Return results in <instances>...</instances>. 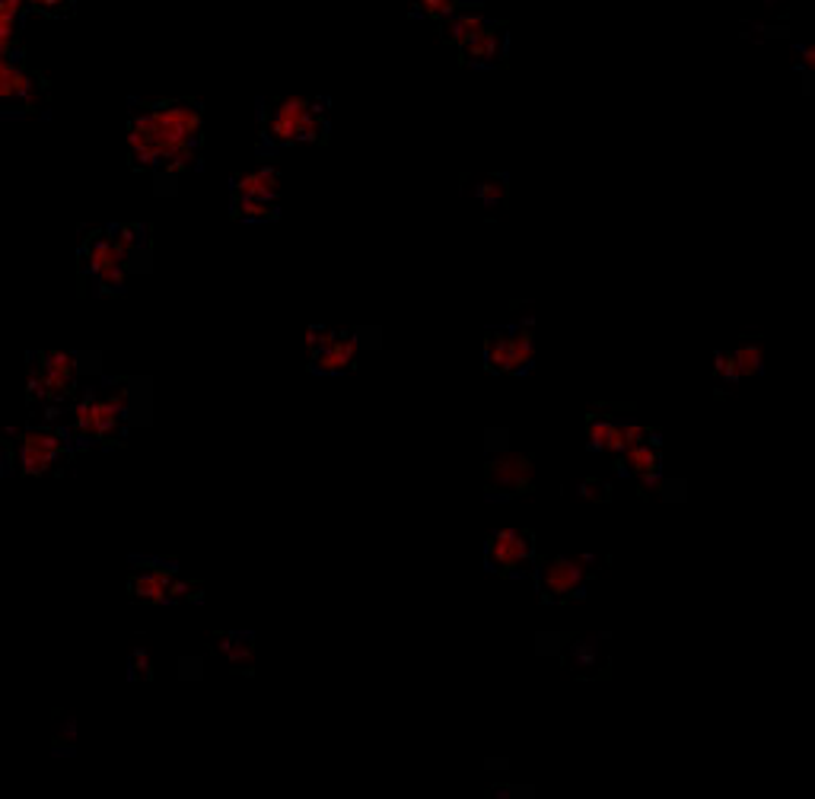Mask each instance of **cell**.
<instances>
[{"instance_id":"1","label":"cell","mask_w":815,"mask_h":799,"mask_svg":"<svg viewBox=\"0 0 815 799\" xmlns=\"http://www.w3.org/2000/svg\"><path fill=\"white\" fill-rule=\"evenodd\" d=\"M205 116L195 102L176 99L137 109L128 124V150L137 169L181 173L195 163Z\"/></svg>"},{"instance_id":"2","label":"cell","mask_w":815,"mask_h":799,"mask_svg":"<svg viewBox=\"0 0 815 799\" xmlns=\"http://www.w3.org/2000/svg\"><path fill=\"white\" fill-rule=\"evenodd\" d=\"M262 131L274 147L312 144L326 134V116L316 99L306 96H280L265 106Z\"/></svg>"},{"instance_id":"3","label":"cell","mask_w":815,"mask_h":799,"mask_svg":"<svg viewBox=\"0 0 815 799\" xmlns=\"http://www.w3.org/2000/svg\"><path fill=\"white\" fill-rule=\"evenodd\" d=\"M84 271L92 274V281L99 284V291L115 294L128 281V255L119 249V242L112 237V230H96L84 242Z\"/></svg>"},{"instance_id":"4","label":"cell","mask_w":815,"mask_h":799,"mask_svg":"<svg viewBox=\"0 0 815 799\" xmlns=\"http://www.w3.org/2000/svg\"><path fill=\"white\" fill-rule=\"evenodd\" d=\"M128 412V388H119L106 398L87 395L77 408H74V430L84 440H106L119 430L121 415Z\"/></svg>"},{"instance_id":"5","label":"cell","mask_w":815,"mask_h":799,"mask_svg":"<svg viewBox=\"0 0 815 799\" xmlns=\"http://www.w3.org/2000/svg\"><path fill=\"white\" fill-rule=\"evenodd\" d=\"M74 376H77V357L67 351H42L32 366L30 395L45 402H60L74 392Z\"/></svg>"},{"instance_id":"6","label":"cell","mask_w":815,"mask_h":799,"mask_svg":"<svg viewBox=\"0 0 815 799\" xmlns=\"http://www.w3.org/2000/svg\"><path fill=\"white\" fill-rule=\"evenodd\" d=\"M484 478L500 494H526L536 481V462L526 452H500L484 466Z\"/></svg>"},{"instance_id":"7","label":"cell","mask_w":815,"mask_h":799,"mask_svg":"<svg viewBox=\"0 0 815 799\" xmlns=\"http://www.w3.org/2000/svg\"><path fill=\"white\" fill-rule=\"evenodd\" d=\"M593 561V558H551V561L542 567V577H539V583H542L544 599H551V602H568V599H574L576 592L583 590V583H586V563Z\"/></svg>"},{"instance_id":"8","label":"cell","mask_w":815,"mask_h":799,"mask_svg":"<svg viewBox=\"0 0 815 799\" xmlns=\"http://www.w3.org/2000/svg\"><path fill=\"white\" fill-rule=\"evenodd\" d=\"M536 548H532V538L522 529H497L487 541V563L497 570V573H519L526 570L532 561Z\"/></svg>"},{"instance_id":"9","label":"cell","mask_w":815,"mask_h":799,"mask_svg":"<svg viewBox=\"0 0 815 799\" xmlns=\"http://www.w3.org/2000/svg\"><path fill=\"white\" fill-rule=\"evenodd\" d=\"M179 577V567L173 563H141V573L131 580V595L141 605H163L169 602V587Z\"/></svg>"},{"instance_id":"10","label":"cell","mask_w":815,"mask_h":799,"mask_svg":"<svg viewBox=\"0 0 815 799\" xmlns=\"http://www.w3.org/2000/svg\"><path fill=\"white\" fill-rule=\"evenodd\" d=\"M459 52H462V61L472 67H494L504 58V26L494 20H484Z\"/></svg>"},{"instance_id":"11","label":"cell","mask_w":815,"mask_h":799,"mask_svg":"<svg viewBox=\"0 0 815 799\" xmlns=\"http://www.w3.org/2000/svg\"><path fill=\"white\" fill-rule=\"evenodd\" d=\"M0 96L3 102H38V80L35 74L26 70V64L16 58H0Z\"/></svg>"},{"instance_id":"12","label":"cell","mask_w":815,"mask_h":799,"mask_svg":"<svg viewBox=\"0 0 815 799\" xmlns=\"http://www.w3.org/2000/svg\"><path fill=\"white\" fill-rule=\"evenodd\" d=\"M312 357V370L316 373H326V376H338L344 370L354 366V357H357V338L348 335V331H338L332 344H326L322 351H316Z\"/></svg>"},{"instance_id":"13","label":"cell","mask_w":815,"mask_h":799,"mask_svg":"<svg viewBox=\"0 0 815 799\" xmlns=\"http://www.w3.org/2000/svg\"><path fill=\"white\" fill-rule=\"evenodd\" d=\"M13 444H16V452H35V456H48V459H58V462L67 459V452H70L67 437L55 427H30Z\"/></svg>"},{"instance_id":"14","label":"cell","mask_w":815,"mask_h":799,"mask_svg":"<svg viewBox=\"0 0 815 799\" xmlns=\"http://www.w3.org/2000/svg\"><path fill=\"white\" fill-rule=\"evenodd\" d=\"M621 469L631 474V478H637V481H643V484H653L660 478V469H663L657 444H647L643 440V444L628 446L621 452Z\"/></svg>"},{"instance_id":"15","label":"cell","mask_w":815,"mask_h":799,"mask_svg":"<svg viewBox=\"0 0 815 799\" xmlns=\"http://www.w3.org/2000/svg\"><path fill=\"white\" fill-rule=\"evenodd\" d=\"M277 191H280V176L274 173L272 166L242 173V176H236V185H233V198H252V201H274Z\"/></svg>"},{"instance_id":"16","label":"cell","mask_w":815,"mask_h":799,"mask_svg":"<svg viewBox=\"0 0 815 799\" xmlns=\"http://www.w3.org/2000/svg\"><path fill=\"white\" fill-rule=\"evenodd\" d=\"M484 366L494 376H514V331H491L487 335Z\"/></svg>"},{"instance_id":"17","label":"cell","mask_w":815,"mask_h":799,"mask_svg":"<svg viewBox=\"0 0 815 799\" xmlns=\"http://www.w3.org/2000/svg\"><path fill=\"white\" fill-rule=\"evenodd\" d=\"M213 650L220 653L230 666H242L245 669L255 659V641L249 634H236V631H217Z\"/></svg>"},{"instance_id":"18","label":"cell","mask_w":815,"mask_h":799,"mask_svg":"<svg viewBox=\"0 0 815 799\" xmlns=\"http://www.w3.org/2000/svg\"><path fill=\"white\" fill-rule=\"evenodd\" d=\"M32 7L30 0H0V55L13 58L16 39H20V17Z\"/></svg>"},{"instance_id":"19","label":"cell","mask_w":815,"mask_h":799,"mask_svg":"<svg viewBox=\"0 0 815 799\" xmlns=\"http://www.w3.org/2000/svg\"><path fill=\"white\" fill-rule=\"evenodd\" d=\"M733 366H736V380H752L761 373L764 366V354L756 344H746V348H736L733 351Z\"/></svg>"},{"instance_id":"20","label":"cell","mask_w":815,"mask_h":799,"mask_svg":"<svg viewBox=\"0 0 815 799\" xmlns=\"http://www.w3.org/2000/svg\"><path fill=\"white\" fill-rule=\"evenodd\" d=\"M233 214L240 217V220H252V223H258V220H272L274 214V201H252V198H233Z\"/></svg>"},{"instance_id":"21","label":"cell","mask_w":815,"mask_h":799,"mask_svg":"<svg viewBox=\"0 0 815 799\" xmlns=\"http://www.w3.org/2000/svg\"><path fill=\"white\" fill-rule=\"evenodd\" d=\"M415 10L427 17V20H450L453 13H459V0H411Z\"/></svg>"},{"instance_id":"22","label":"cell","mask_w":815,"mask_h":799,"mask_svg":"<svg viewBox=\"0 0 815 799\" xmlns=\"http://www.w3.org/2000/svg\"><path fill=\"white\" fill-rule=\"evenodd\" d=\"M16 462H20V472L26 478H42L55 469L58 459H48V456H35V452H16Z\"/></svg>"},{"instance_id":"23","label":"cell","mask_w":815,"mask_h":799,"mask_svg":"<svg viewBox=\"0 0 815 799\" xmlns=\"http://www.w3.org/2000/svg\"><path fill=\"white\" fill-rule=\"evenodd\" d=\"M608 434H612V420H605V417H593V420H590V427H586V444H590V449L605 452V449H608Z\"/></svg>"},{"instance_id":"24","label":"cell","mask_w":815,"mask_h":799,"mask_svg":"<svg viewBox=\"0 0 815 799\" xmlns=\"http://www.w3.org/2000/svg\"><path fill=\"white\" fill-rule=\"evenodd\" d=\"M112 237L119 242V249L131 259L134 252H137V239H141V230L134 227V223H119V227H112Z\"/></svg>"},{"instance_id":"25","label":"cell","mask_w":815,"mask_h":799,"mask_svg":"<svg viewBox=\"0 0 815 799\" xmlns=\"http://www.w3.org/2000/svg\"><path fill=\"white\" fill-rule=\"evenodd\" d=\"M478 198L484 205H500L507 198V182L504 178H487L478 185Z\"/></svg>"},{"instance_id":"26","label":"cell","mask_w":815,"mask_h":799,"mask_svg":"<svg viewBox=\"0 0 815 799\" xmlns=\"http://www.w3.org/2000/svg\"><path fill=\"white\" fill-rule=\"evenodd\" d=\"M334 338H338V331H334V328L312 326L309 331H306V348H309V354H316V351H322L326 344H332Z\"/></svg>"},{"instance_id":"27","label":"cell","mask_w":815,"mask_h":799,"mask_svg":"<svg viewBox=\"0 0 815 799\" xmlns=\"http://www.w3.org/2000/svg\"><path fill=\"white\" fill-rule=\"evenodd\" d=\"M580 497L583 501H608V491H605L603 481H583L580 484Z\"/></svg>"},{"instance_id":"28","label":"cell","mask_w":815,"mask_h":799,"mask_svg":"<svg viewBox=\"0 0 815 799\" xmlns=\"http://www.w3.org/2000/svg\"><path fill=\"white\" fill-rule=\"evenodd\" d=\"M714 370H717V376H724V380H736V366H733V351H720V354L714 357Z\"/></svg>"},{"instance_id":"29","label":"cell","mask_w":815,"mask_h":799,"mask_svg":"<svg viewBox=\"0 0 815 799\" xmlns=\"http://www.w3.org/2000/svg\"><path fill=\"white\" fill-rule=\"evenodd\" d=\"M35 10H42V13H52V17H58L64 13L67 7H70V0H30Z\"/></svg>"},{"instance_id":"30","label":"cell","mask_w":815,"mask_h":799,"mask_svg":"<svg viewBox=\"0 0 815 799\" xmlns=\"http://www.w3.org/2000/svg\"><path fill=\"white\" fill-rule=\"evenodd\" d=\"M647 437H650V430H647L643 424H625V444L628 446L643 444Z\"/></svg>"},{"instance_id":"31","label":"cell","mask_w":815,"mask_h":799,"mask_svg":"<svg viewBox=\"0 0 815 799\" xmlns=\"http://www.w3.org/2000/svg\"><path fill=\"white\" fill-rule=\"evenodd\" d=\"M131 672L134 676H151V656H147V650H137L131 656Z\"/></svg>"},{"instance_id":"32","label":"cell","mask_w":815,"mask_h":799,"mask_svg":"<svg viewBox=\"0 0 815 799\" xmlns=\"http://www.w3.org/2000/svg\"><path fill=\"white\" fill-rule=\"evenodd\" d=\"M803 74H806V80H810V87L815 89V45H810V48H803Z\"/></svg>"},{"instance_id":"33","label":"cell","mask_w":815,"mask_h":799,"mask_svg":"<svg viewBox=\"0 0 815 799\" xmlns=\"http://www.w3.org/2000/svg\"><path fill=\"white\" fill-rule=\"evenodd\" d=\"M191 595V583H185L181 577L173 580V587H169V602H179V599H188Z\"/></svg>"},{"instance_id":"34","label":"cell","mask_w":815,"mask_h":799,"mask_svg":"<svg viewBox=\"0 0 815 799\" xmlns=\"http://www.w3.org/2000/svg\"><path fill=\"white\" fill-rule=\"evenodd\" d=\"M576 656H580V663H593V659H596V644H593V641L583 644V647L576 650Z\"/></svg>"}]
</instances>
